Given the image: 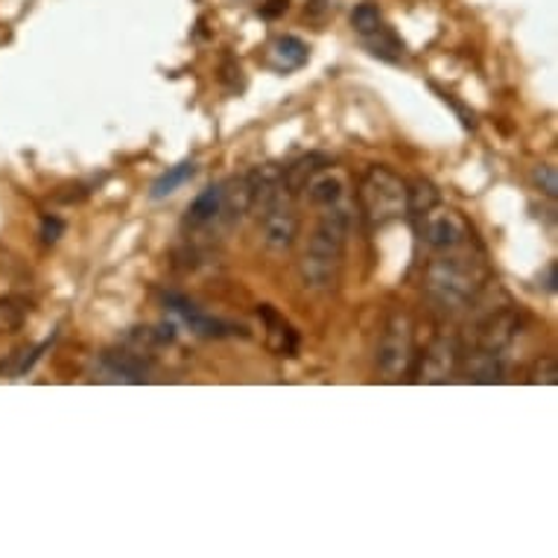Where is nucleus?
<instances>
[{
	"instance_id": "obj_1",
	"label": "nucleus",
	"mask_w": 558,
	"mask_h": 558,
	"mask_svg": "<svg viewBox=\"0 0 558 558\" xmlns=\"http://www.w3.org/2000/svg\"><path fill=\"white\" fill-rule=\"evenodd\" d=\"M488 281V266L480 248L471 252V243L453 252H439L424 272V293L439 311L457 313L474 302Z\"/></svg>"
},
{
	"instance_id": "obj_2",
	"label": "nucleus",
	"mask_w": 558,
	"mask_h": 558,
	"mask_svg": "<svg viewBox=\"0 0 558 558\" xmlns=\"http://www.w3.org/2000/svg\"><path fill=\"white\" fill-rule=\"evenodd\" d=\"M348 234H351V214L345 208L337 205V208H328V214H322L319 226L307 238L304 255L299 260V275L307 290L325 293L337 287Z\"/></svg>"
},
{
	"instance_id": "obj_3",
	"label": "nucleus",
	"mask_w": 558,
	"mask_h": 558,
	"mask_svg": "<svg viewBox=\"0 0 558 558\" xmlns=\"http://www.w3.org/2000/svg\"><path fill=\"white\" fill-rule=\"evenodd\" d=\"M357 205L368 229H384L407 214V182L389 167L372 165L360 179Z\"/></svg>"
},
{
	"instance_id": "obj_4",
	"label": "nucleus",
	"mask_w": 558,
	"mask_h": 558,
	"mask_svg": "<svg viewBox=\"0 0 558 558\" xmlns=\"http://www.w3.org/2000/svg\"><path fill=\"white\" fill-rule=\"evenodd\" d=\"M260 205V238L269 252H290L299 238V214H295L293 193L287 191L284 182H278L266 193Z\"/></svg>"
},
{
	"instance_id": "obj_5",
	"label": "nucleus",
	"mask_w": 558,
	"mask_h": 558,
	"mask_svg": "<svg viewBox=\"0 0 558 558\" xmlns=\"http://www.w3.org/2000/svg\"><path fill=\"white\" fill-rule=\"evenodd\" d=\"M375 360L377 372L386 380H401L403 375H410L412 360H415V330H412V319L403 311H395L386 319Z\"/></svg>"
},
{
	"instance_id": "obj_6",
	"label": "nucleus",
	"mask_w": 558,
	"mask_h": 558,
	"mask_svg": "<svg viewBox=\"0 0 558 558\" xmlns=\"http://www.w3.org/2000/svg\"><path fill=\"white\" fill-rule=\"evenodd\" d=\"M418 234H422L424 246L433 248L436 255L474 243V226L453 208H441V202L418 217Z\"/></svg>"
},
{
	"instance_id": "obj_7",
	"label": "nucleus",
	"mask_w": 558,
	"mask_h": 558,
	"mask_svg": "<svg viewBox=\"0 0 558 558\" xmlns=\"http://www.w3.org/2000/svg\"><path fill=\"white\" fill-rule=\"evenodd\" d=\"M459 363H462L459 339L453 333H441L424 351L422 363H418V380L422 384H448L459 372Z\"/></svg>"
},
{
	"instance_id": "obj_8",
	"label": "nucleus",
	"mask_w": 558,
	"mask_h": 558,
	"mask_svg": "<svg viewBox=\"0 0 558 558\" xmlns=\"http://www.w3.org/2000/svg\"><path fill=\"white\" fill-rule=\"evenodd\" d=\"M521 333V316L512 304H506L500 311H488L483 319L476 322V348L504 354Z\"/></svg>"
},
{
	"instance_id": "obj_9",
	"label": "nucleus",
	"mask_w": 558,
	"mask_h": 558,
	"mask_svg": "<svg viewBox=\"0 0 558 558\" xmlns=\"http://www.w3.org/2000/svg\"><path fill=\"white\" fill-rule=\"evenodd\" d=\"M165 304L175 313V316H182L184 325H187L193 333H199V337L220 339V337H231L234 330H243V328H238V325H231V322H222V319H214V316H205V313L196 311V304H191L187 299H182V295L167 293Z\"/></svg>"
},
{
	"instance_id": "obj_10",
	"label": "nucleus",
	"mask_w": 558,
	"mask_h": 558,
	"mask_svg": "<svg viewBox=\"0 0 558 558\" xmlns=\"http://www.w3.org/2000/svg\"><path fill=\"white\" fill-rule=\"evenodd\" d=\"M102 380H120V384H147L153 380V366L132 351H106L100 360Z\"/></svg>"
},
{
	"instance_id": "obj_11",
	"label": "nucleus",
	"mask_w": 558,
	"mask_h": 558,
	"mask_svg": "<svg viewBox=\"0 0 558 558\" xmlns=\"http://www.w3.org/2000/svg\"><path fill=\"white\" fill-rule=\"evenodd\" d=\"M459 372L471 380V384H500L504 380V354L474 348V351H462V363Z\"/></svg>"
},
{
	"instance_id": "obj_12",
	"label": "nucleus",
	"mask_w": 558,
	"mask_h": 558,
	"mask_svg": "<svg viewBox=\"0 0 558 558\" xmlns=\"http://www.w3.org/2000/svg\"><path fill=\"white\" fill-rule=\"evenodd\" d=\"M257 313H260V319H264L266 328H269V345H272L275 354H278V357H295V354H299V333L293 330V325L281 319L269 304H260Z\"/></svg>"
},
{
	"instance_id": "obj_13",
	"label": "nucleus",
	"mask_w": 558,
	"mask_h": 558,
	"mask_svg": "<svg viewBox=\"0 0 558 558\" xmlns=\"http://www.w3.org/2000/svg\"><path fill=\"white\" fill-rule=\"evenodd\" d=\"M304 191H307V199H311V205H316V208H325V211H328V208H337L339 202H342V196H345V184H342V179H339V175L325 173V170H322V173L313 175Z\"/></svg>"
},
{
	"instance_id": "obj_14",
	"label": "nucleus",
	"mask_w": 558,
	"mask_h": 558,
	"mask_svg": "<svg viewBox=\"0 0 558 558\" xmlns=\"http://www.w3.org/2000/svg\"><path fill=\"white\" fill-rule=\"evenodd\" d=\"M328 165H330L328 156H322V153H311V156L299 158L295 165L287 167L284 173H281V182H284L287 191L295 196V193L307 187V182H311L313 175L322 173V170H325Z\"/></svg>"
},
{
	"instance_id": "obj_15",
	"label": "nucleus",
	"mask_w": 558,
	"mask_h": 558,
	"mask_svg": "<svg viewBox=\"0 0 558 558\" xmlns=\"http://www.w3.org/2000/svg\"><path fill=\"white\" fill-rule=\"evenodd\" d=\"M222 211V187H208L202 191L193 205L187 208V226L199 229V226H211L214 220H220Z\"/></svg>"
},
{
	"instance_id": "obj_16",
	"label": "nucleus",
	"mask_w": 558,
	"mask_h": 558,
	"mask_svg": "<svg viewBox=\"0 0 558 558\" xmlns=\"http://www.w3.org/2000/svg\"><path fill=\"white\" fill-rule=\"evenodd\" d=\"M307 56H311V50H307V45L299 36L275 38L272 64L278 71H295V68H302L307 62Z\"/></svg>"
},
{
	"instance_id": "obj_17",
	"label": "nucleus",
	"mask_w": 558,
	"mask_h": 558,
	"mask_svg": "<svg viewBox=\"0 0 558 558\" xmlns=\"http://www.w3.org/2000/svg\"><path fill=\"white\" fill-rule=\"evenodd\" d=\"M439 187L427 179H415L412 184H407V211L415 214V217H422L433 208V205H439Z\"/></svg>"
},
{
	"instance_id": "obj_18",
	"label": "nucleus",
	"mask_w": 558,
	"mask_h": 558,
	"mask_svg": "<svg viewBox=\"0 0 558 558\" xmlns=\"http://www.w3.org/2000/svg\"><path fill=\"white\" fill-rule=\"evenodd\" d=\"M366 45L384 62H401L403 59V41L386 24L380 29H375L372 36H366Z\"/></svg>"
},
{
	"instance_id": "obj_19",
	"label": "nucleus",
	"mask_w": 558,
	"mask_h": 558,
	"mask_svg": "<svg viewBox=\"0 0 558 558\" xmlns=\"http://www.w3.org/2000/svg\"><path fill=\"white\" fill-rule=\"evenodd\" d=\"M196 175V165L193 161H182V165L170 167L156 184H153V199H165L170 193H175V187H182L184 182H191Z\"/></svg>"
},
{
	"instance_id": "obj_20",
	"label": "nucleus",
	"mask_w": 558,
	"mask_h": 558,
	"mask_svg": "<svg viewBox=\"0 0 558 558\" xmlns=\"http://www.w3.org/2000/svg\"><path fill=\"white\" fill-rule=\"evenodd\" d=\"M351 27L357 29L363 38L384 27V15L377 10V3H360L357 10L351 12Z\"/></svg>"
},
{
	"instance_id": "obj_21",
	"label": "nucleus",
	"mask_w": 558,
	"mask_h": 558,
	"mask_svg": "<svg viewBox=\"0 0 558 558\" xmlns=\"http://www.w3.org/2000/svg\"><path fill=\"white\" fill-rule=\"evenodd\" d=\"M27 313L29 304L24 299H3L0 302V330H7V333L19 330L24 319H27Z\"/></svg>"
},
{
	"instance_id": "obj_22",
	"label": "nucleus",
	"mask_w": 558,
	"mask_h": 558,
	"mask_svg": "<svg viewBox=\"0 0 558 558\" xmlns=\"http://www.w3.org/2000/svg\"><path fill=\"white\" fill-rule=\"evenodd\" d=\"M532 182H535V187H538L544 196H549V199H556L558 193V179H556V167L549 165H538L535 170H532Z\"/></svg>"
},
{
	"instance_id": "obj_23",
	"label": "nucleus",
	"mask_w": 558,
	"mask_h": 558,
	"mask_svg": "<svg viewBox=\"0 0 558 558\" xmlns=\"http://www.w3.org/2000/svg\"><path fill=\"white\" fill-rule=\"evenodd\" d=\"M558 380V368H556V360L549 357H541L535 360V368H532V384H547L553 386Z\"/></svg>"
},
{
	"instance_id": "obj_24",
	"label": "nucleus",
	"mask_w": 558,
	"mask_h": 558,
	"mask_svg": "<svg viewBox=\"0 0 558 558\" xmlns=\"http://www.w3.org/2000/svg\"><path fill=\"white\" fill-rule=\"evenodd\" d=\"M64 234V222L59 217H45L41 220V240L45 243H56Z\"/></svg>"
},
{
	"instance_id": "obj_25",
	"label": "nucleus",
	"mask_w": 558,
	"mask_h": 558,
	"mask_svg": "<svg viewBox=\"0 0 558 558\" xmlns=\"http://www.w3.org/2000/svg\"><path fill=\"white\" fill-rule=\"evenodd\" d=\"M243 71H240V64H226V68H222V80H226V83H229V88H243Z\"/></svg>"
},
{
	"instance_id": "obj_26",
	"label": "nucleus",
	"mask_w": 558,
	"mask_h": 558,
	"mask_svg": "<svg viewBox=\"0 0 558 558\" xmlns=\"http://www.w3.org/2000/svg\"><path fill=\"white\" fill-rule=\"evenodd\" d=\"M287 10V0H269V7H264L266 19H275V15H281Z\"/></svg>"
},
{
	"instance_id": "obj_27",
	"label": "nucleus",
	"mask_w": 558,
	"mask_h": 558,
	"mask_svg": "<svg viewBox=\"0 0 558 558\" xmlns=\"http://www.w3.org/2000/svg\"><path fill=\"white\" fill-rule=\"evenodd\" d=\"M556 284H558V272H556V264H553L547 269V284H544V290H547V293H556Z\"/></svg>"
}]
</instances>
